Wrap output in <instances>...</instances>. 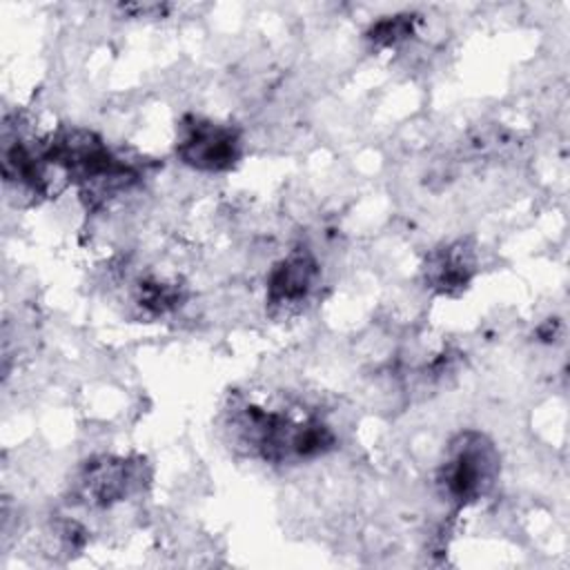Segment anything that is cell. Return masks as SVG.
Returning <instances> with one entry per match:
<instances>
[{
  "label": "cell",
  "mask_w": 570,
  "mask_h": 570,
  "mask_svg": "<svg viewBox=\"0 0 570 570\" xmlns=\"http://www.w3.org/2000/svg\"><path fill=\"white\" fill-rule=\"evenodd\" d=\"M416 16L414 13H394V16H383L376 20L367 31L365 38L372 42L376 49H387L396 47L399 42L407 40L414 33Z\"/></svg>",
  "instance_id": "52a82bcc"
},
{
  "label": "cell",
  "mask_w": 570,
  "mask_h": 570,
  "mask_svg": "<svg viewBox=\"0 0 570 570\" xmlns=\"http://www.w3.org/2000/svg\"><path fill=\"white\" fill-rule=\"evenodd\" d=\"M499 470L501 461L494 443L476 430H465L450 441L436 483L443 497L461 508L483 499L494 488Z\"/></svg>",
  "instance_id": "6da1fadb"
},
{
  "label": "cell",
  "mask_w": 570,
  "mask_h": 570,
  "mask_svg": "<svg viewBox=\"0 0 570 570\" xmlns=\"http://www.w3.org/2000/svg\"><path fill=\"white\" fill-rule=\"evenodd\" d=\"M142 483V461L116 454H98L82 463L73 481V494L85 505L109 508Z\"/></svg>",
  "instance_id": "3957f363"
},
{
  "label": "cell",
  "mask_w": 570,
  "mask_h": 570,
  "mask_svg": "<svg viewBox=\"0 0 570 570\" xmlns=\"http://www.w3.org/2000/svg\"><path fill=\"white\" fill-rule=\"evenodd\" d=\"M476 274V249L470 240L459 238L434 247L423 263L425 285L441 296L461 294Z\"/></svg>",
  "instance_id": "277c9868"
},
{
  "label": "cell",
  "mask_w": 570,
  "mask_h": 570,
  "mask_svg": "<svg viewBox=\"0 0 570 570\" xmlns=\"http://www.w3.org/2000/svg\"><path fill=\"white\" fill-rule=\"evenodd\" d=\"M321 267L305 247L292 249L267 274V303L272 307H294L309 298L318 285Z\"/></svg>",
  "instance_id": "5b68a950"
},
{
  "label": "cell",
  "mask_w": 570,
  "mask_h": 570,
  "mask_svg": "<svg viewBox=\"0 0 570 570\" xmlns=\"http://www.w3.org/2000/svg\"><path fill=\"white\" fill-rule=\"evenodd\" d=\"M180 301H183V289L178 283L149 278V281H142L136 289V303L145 312L156 316L174 309L176 305H180Z\"/></svg>",
  "instance_id": "8992f818"
},
{
  "label": "cell",
  "mask_w": 570,
  "mask_h": 570,
  "mask_svg": "<svg viewBox=\"0 0 570 570\" xmlns=\"http://www.w3.org/2000/svg\"><path fill=\"white\" fill-rule=\"evenodd\" d=\"M243 154V138L234 125L203 116H185L178 125L176 156L183 165L218 174L229 171Z\"/></svg>",
  "instance_id": "7a4b0ae2"
}]
</instances>
